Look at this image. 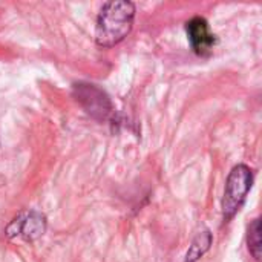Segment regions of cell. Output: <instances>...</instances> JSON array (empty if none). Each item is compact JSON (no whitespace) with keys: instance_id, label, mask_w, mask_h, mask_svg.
I'll list each match as a JSON object with an SVG mask.
<instances>
[{"instance_id":"8992f818","label":"cell","mask_w":262,"mask_h":262,"mask_svg":"<svg viewBox=\"0 0 262 262\" xmlns=\"http://www.w3.org/2000/svg\"><path fill=\"white\" fill-rule=\"evenodd\" d=\"M212 243H213V236H212V233L209 230L200 232L195 236V239L192 241L184 262H196L198 259H201L209 252Z\"/></svg>"},{"instance_id":"3957f363","label":"cell","mask_w":262,"mask_h":262,"mask_svg":"<svg viewBox=\"0 0 262 262\" xmlns=\"http://www.w3.org/2000/svg\"><path fill=\"white\" fill-rule=\"evenodd\" d=\"M72 95L75 97L78 104L86 111V114L98 121L107 120L114 111L109 95L95 84L75 83L72 88Z\"/></svg>"},{"instance_id":"52a82bcc","label":"cell","mask_w":262,"mask_h":262,"mask_svg":"<svg viewBox=\"0 0 262 262\" xmlns=\"http://www.w3.org/2000/svg\"><path fill=\"white\" fill-rule=\"evenodd\" d=\"M247 246H249V252L252 253V256L259 261L261 259V220L256 218L252 221V224L249 226L247 230Z\"/></svg>"},{"instance_id":"277c9868","label":"cell","mask_w":262,"mask_h":262,"mask_svg":"<svg viewBox=\"0 0 262 262\" xmlns=\"http://www.w3.org/2000/svg\"><path fill=\"white\" fill-rule=\"evenodd\" d=\"M186 32H187L192 49L195 51V54H198L201 57L209 55L213 51L215 45L218 43L216 35L210 31L207 20L203 17L190 18L186 23Z\"/></svg>"},{"instance_id":"7a4b0ae2","label":"cell","mask_w":262,"mask_h":262,"mask_svg":"<svg viewBox=\"0 0 262 262\" xmlns=\"http://www.w3.org/2000/svg\"><path fill=\"white\" fill-rule=\"evenodd\" d=\"M253 186V172L246 164H238L232 169L229 173L224 196L221 203L223 209V218L224 223H229L235 218V215L241 210L244 206L249 192Z\"/></svg>"},{"instance_id":"6da1fadb","label":"cell","mask_w":262,"mask_h":262,"mask_svg":"<svg viewBox=\"0 0 262 262\" xmlns=\"http://www.w3.org/2000/svg\"><path fill=\"white\" fill-rule=\"evenodd\" d=\"M135 18V5L127 0H114L103 5L95 28V41L98 46L112 48L121 43L132 31Z\"/></svg>"},{"instance_id":"5b68a950","label":"cell","mask_w":262,"mask_h":262,"mask_svg":"<svg viewBox=\"0 0 262 262\" xmlns=\"http://www.w3.org/2000/svg\"><path fill=\"white\" fill-rule=\"evenodd\" d=\"M45 232H46V218L38 212H29L20 215L6 229L9 238L21 236L25 241H35Z\"/></svg>"}]
</instances>
